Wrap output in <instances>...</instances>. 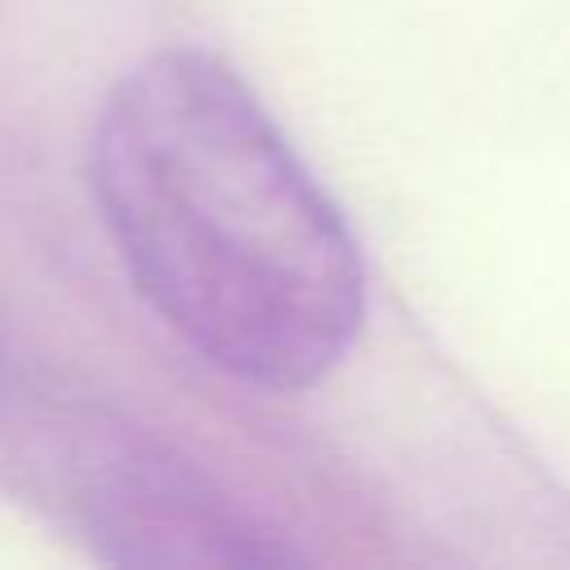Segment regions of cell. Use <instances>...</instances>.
<instances>
[{
  "label": "cell",
  "mask_w": 570,
  "mask_h": 570,
  "mask_svg": "<svg viewBox=\"0 0 570 570\" xmlns=\"http://www.w3.org/2000/svg\"><path fill=\"white\" fill-rule=\"evenodd\" d=\"M80 517L107 561L120 566H272L289 548L232 508L196 472L138 441L89 459Z\"/></svg>",
  "instance_id": "7a4b0ae2"
},
{
  "label": "cell",
  "mask_w": 570,
  "mask_h": 570,
  "mask_svg": "<svg viewBox=\"0 0 570 570\" xmlns=\"http://www.w3.org/2000/svg\"><path fill=\"white\" fill-rule=\"evenodd\" d=\"M89 187L134 289L205 365L307 392L352 352L356 240L223 53L134 62L98 107Z\"/></svg>",
  "instance_id": "6da1fadb"
}]
</instances>
